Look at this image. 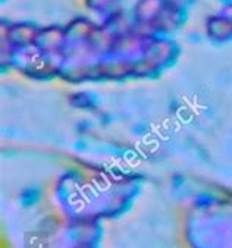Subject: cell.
Returning <instances> with one entry per match:
<instances>
[{
  "label": "cell",
  "instance_id": "1",
  "mask_svg": "<svg viewBox=\"0 0 232 248\" xmlns=\"http://www.w3.org/2000/svg\"><path fill=\"white\" fill-rule=\"evenodd\" d=\"M163 0H141L137 8V16L140 21H155L165 8Z\"/></svg>",
  "mask_w": 232,
  "mask_h": 248
}]
</instances>
